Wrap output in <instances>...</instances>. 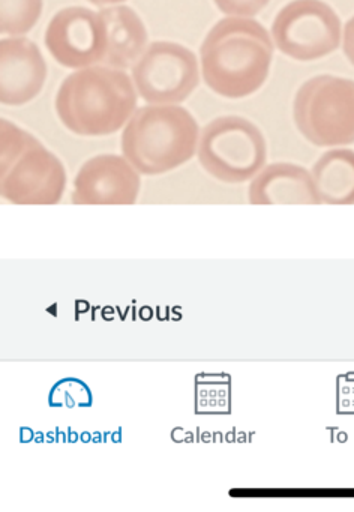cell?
I'll list each match as a JSON object with an SVG mask.
<instances>
[{
	"label": "cell",
	"instance_id": "6da1fadb",
	"mask_svg": "<svg viewBox=\"0 0 354 512\" xmlns=\"http://www.w3.org/2000/svg\"><path fill=\"white\" fill-rule=\"evenodd\" d=\"M201 74L210 91L228 100L255 94L269 76L273 43L249 17L219 20L200 49Z\"/></svg>",
	"mask_w": 354,
	"mask_h": 512
},
{
	"label": "cell",
	"instance_id": "7a4b0ae2",
	"mask_svg": "<svg viewBox=\"0 0 354 512\" xmlns=\"http://www.w3.org/2000/svg\"><path fill=\"white\" fill-rule=\"evenodd\" d=\"M137 94L128 74L110 67L75 71L60 85L56 112L71 133L110 136L134 115Z\"/></svg>",
	"mask_w": 354,
	"mask_h": 512
},
{
	"label": "cell",
	"instance_id": "3957f363",
	"mask_svg": "<svg viewBox=\"0 0 354 512\" xmlns=\"http://www.w3.org/2000/svg\"><path fill=\"white\" fill-rule=\"evenodd\" d=\"M194 116L176 104L135 110L122 134L123 157L140 175L156 176L188 163L198 148Z\"/></svg>",
	"mask_w": 354,
	"mask_h": 512
},
{
	"label": "cell",
	"instance_id": "277c9868",
	"mask_svg": "<svg viewBox=\"0 0 354 512\" xmlns=\"http://www.w3.org/2000/svg\"><path fill=\"white\" fill-rule=\"evenodd\" d=\"M293 118L299 133L318 148L354 143V82L342 77H312L297 91Z\"/></svg>",
	"mask_w": 354,
	"mask_h": 512
},
{
	"label": "cell",
	"instance_id": "5b68a950",
	"mask_svg": "<svg viewBox=\"0 0 354 512\" xmlns=\"http://www.w3.org/2000/svg\"><path fill=\"white\" fill-rule=\"evenodd\" d=\"M197 155L212 178L224 184H243L266 166V140L248 119L222 116L201 131Z\"/></svg>",
	"mask_w": 354,
	"mask_h": 512
},
{
	"label": "cell",
	"instance_id": "8992f818",
	"mask_svg": "<svg viewBox=\"0 0 354 512\" xmlns=\"http://www.w3.org/2000/svg\"><path fill=\"white\" fill-rule=\"evenodd\" d=\"M272 41L294 61H317L338 50L341 20L323 0H291L273 20Z\"/></svg>",
	"mask_w": 354,
	"mask_h": 512
},
{
	"label": "cell",
	"instance_id": "52a82bcc",
	"mask_svg": "<svg viewBox=\"0 0 354 512\" xmlns=\"http://www.w3.org/2000/svg\"><path fill=\"white\" fill-rule=\"evenodd\" d=\"M132 82L146 103H183L200 82L197 58L180 44L152 43L132 67Z\"/></svg>",
	"mask_w": 354,
	"mask_h": 512
},
{
	"label": "cell",
	"instance_id": "ba28073f",
	"mask_svg": "<svg viewBox=\"0 0 354 512\" xmlns=\"http://www.w3.org/2000/svg\"><path fill=\"white\" fill-rule=\"evenodd\" d=\"M107 41V26L101 13L83 7L59 11L45 32V46L50 55L57 64L72 70L101 64Z\"/></svg>",
	"mask_w": 354,
	"mask_h": 512
},
{
	"label": "cell",
	"instance_id": "9c48e42d",
	"mask_svg": "<svg viewBox=\"0 0 354 512\" xmlns=\"http://www.w3.org/2000/svg\"><path fill=\"white\" fill-rule=\"evenodd\" d=\"M65 188V167L41 143L0 173V193L14 205H56Z\"/></svg>",
	"mask_w": 354,
	"mask_h": 512
},
{
	"label": "cell",
	"instance_id": "30bf717a",
	"mask_svg": "<svg viewBox=\"0 0 354 512\" xmlns=\"http://www.w3.org/2000/svg\"><path fill=\"white\" fill-rule=\"evenodd\" d=\"M140 173L125 157L98 155L81 166L74 179L75 205H134L140 194Z\"/></svg>",
	"mask_w": 354,
	"mask_h": 512
},
{
	"label": "cell",
	"instance_id": "8fae6325",
	"mask_svg": "<svg viewBox=\"0 0 354 512\" xmlns=\"http://www.w3.org/2000/svg\"><path fill=\"white\" fill-rule=\"evenodd\" d=\"M47 77L41 50L27 38L0 41V101L23 106L38 97Z\"/></svg>",
	"mask_w": 354,
	"mask_h": 512
},
{
	"label": "cell",
	"instance_id": "7c38bea8",
	"mask_svg": "<svg viewBox=\"0 0 354 512\" xmlns=\"http://www.w3.org/2000/svg\"><path fill=\"white\" fill-rule=\"evenodd\" d=\"M251 205H321L311 172L291 163L264 166L248 188Z\"/></svg>",
	"mask_w": 354,
	"mask_h": 512
},
{
	"label": "cell",
	"instance_id": "4fadbf2b",
	"mask_svg": "<svg viewBox=\"0 0 354 512\" xmlns=\"http://www.w3.org/2000/svg\"><path fill=\"white\" fill-rule=\"evenodd\" d=\"M107 26V52L101 64L104 67L126 70L147 49V31L144 23L131 8L116 5L99 11Z\"/></svg>",
	"mask_w": 354,
	"mask_h": 512
},
{
	"label": "cell",
	"instance_id": "5bb4252c",
	"mask_svg": "<svg viewBox=\"0 0 354 512\" xmlns=\"http://www.w3.org/2000/svg\"><path fill=\"white\" fill-rule=\"evenodd\" d=\"M321 205H354V151L330 149L311 170Z\"/></svg>",
	"mask_w": 354,
	"mask_h": 512
},
{
	"label": "cell",
	"instance_id": "9a60e30c",
	"mask_svg": "<svg viewBox=\"0 0 354 512\" xmlns=\"http://www.w3.org/2000/svg\"><path fill=\"white\" fill-rule=\"evenodd\" d=\"M42 13V0H0V32L20 37L32 31Z\"/></svg>",
	"mask_w": 354,
	"mask_h": 512
},
{
	"label": "cell",
	"instance_id": "2e32d148",
	"mask_svg": "<svg viewBox=\"0 0 354 512\" xmlns=\"http://www.w3.org/2000/svg\"><path fill=\"white\" fill-rule=\"evenodd\" d=\"M38 140L21 130L11 121H0V173H5L9 167L26 154L30 148L38 145Z\"/></svg>",
	"mask_w": 354,
	"mask_h": 512
},
{
	"label": "cell",
	"instance_id": "e0dca14e",
	"mask_svg": "<svg viewBox=\"0 0 354 512\" xmlns=\"http://www.w3.org/2000/svg\"><path fill=\"white\" fill-rule=\"evenodd\" d=\"M270 0H213L221 13L228 17H254L269 5Z\"/></svg>",
	"mask_w": 354,
	"mask_h": 512
},
{
	"label": "cell",
	"instance_id": "ac0fdd59",
	"mask_svg": "<svg viewBox=\"0 0 354 512\" xmlns=\"http://www.w3.org/2000/svg\"><path fill=\"white\" fill-rule=\"evenodd\" d=\"M342 50L345 58L354 67V16L345 23L344 32H342Z\"/></svg>",
	"mask_w": 354,
	"mask_h": 512
},
{
	"label": "cell",
	"instance_id": "d6986e66",
	"mask_svg": "<svg viewBox=\"0 0 354 512\" xmlns=\"http://www.w3.org/2000/svg\"><path fill=\"white\" fill-rule=\"evenodd\" d=\"M90 4L96 5V7H104V5H116L125 0H89Z\"/></svg>",
	"mask_w": 354,
	"mask_h": 512
}]
</instances>
